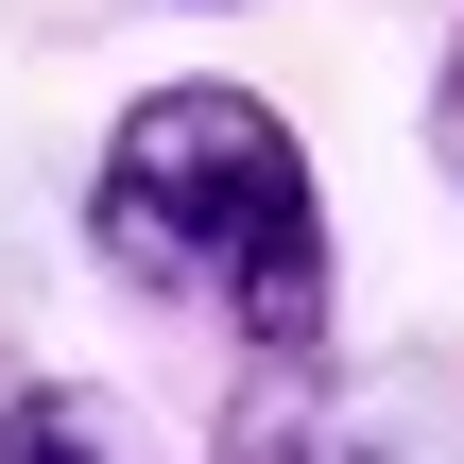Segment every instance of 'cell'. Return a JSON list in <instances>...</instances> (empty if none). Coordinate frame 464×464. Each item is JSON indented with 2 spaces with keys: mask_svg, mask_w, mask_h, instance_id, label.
<instances>
[{
  "mask_svg": "<svg viewBox=\"0 0 464 464\" xmlns=\"http://www.w3.org/2000/svg\"><path fill=\"white\" fill-rule=\"evenodd\" d=\"M86 258L121 293H207L241 362L327 344V189L258 86H138L86 172Z\"/></svg>",
  "mask_w": 464,
  "mask_h": 464,
  "instance_id": "6da1fadb",
  "label": "cell"
},
{
  "mask_svg": "<svg viewBox=\"0 0 464 464\" xmlns=\"http://www.w3.org/2000/svg\"><path fill=\"white\" fill-rule=\"evenodd\" d=\"M207 464H396V413H379L327 344H293V362H241Z\"/></svg>",
  "mask_w": 464,
  "mask_h": 464,
  "instance_id": "7a4b0ae2",
  "label": "cell"
},
{
  "mask_svg": "<svg viewBox=\"0 0 464 464\" xmlns=\"http://www.w3.org/2000/svg\"><path fill=\"white\" fill-rule=\"evenodd\" d=\"M430 172L464 189V17H448V69H430Z\"/></svg>",
  "mask_w": 464,
  "mask_h": 464,
  "instance_id": "277c9868",
  "label": "cell"
},
{
  "mask_svg": "<svg viewBox=\"0 0 464 464\" xmlns=\"http://www.w3.org/2000/svg\"><path fill=\"white\" fill-rule=\"evenodd\" d=\"M0 464H121V430H103L86 379H17L0 396Z\"/></svg>",
  "mask_w": 464,
  "mask_h": 464,
  "instance_id": "3957f363",
  "label": "cell"
}]
</instances>
